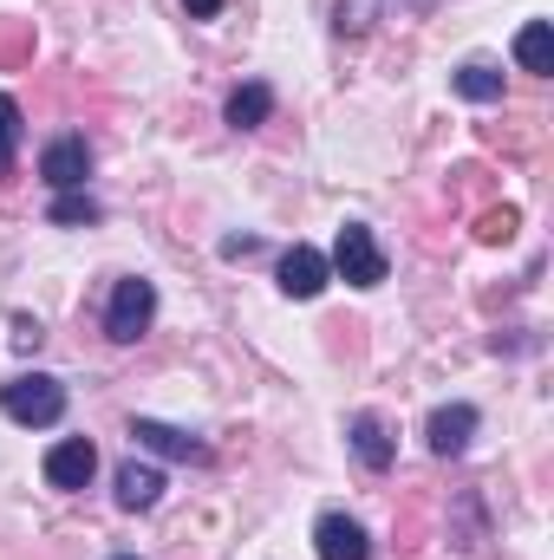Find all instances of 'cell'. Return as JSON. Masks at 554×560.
I'll use <instances>...</instances> for the list:
<instances>
[{"instance_id":"22","label":"cell","mask_w":554,"mask_h":560,"mask_svg":"<svg viewBox=\"0 0 554 560\" xmlns=\"http://www.w3.org/2000/svg\"><path fill=\"white\" fill-rule=\"evenodd\" d=\"M112 560H138V555H112Z\"/></svg>"},{"instance_id":"16","label":"cell","mask_w":554,"mask_h":560,"mask_svg":"<svg viewBox=\"0 0 554 560\" xmlns=\"http://www.w3.org/2000/svg\"><path fill=\"white\" fill-rule=\"evenodd\" d=\"M33 59V20H0V72H20Z\"/></svg>"},{"instance_id":"13","label":"cell","mask_w":554,"mask_h":560,"mask_svg":"<svg viewBox=\"0 0 554 560\" xmlns=\"http://www.w3.org/2000/svg\"><path fill=\"white\" fill-rule=\"evenodd\" d=\"M516 59H522V72H554V33L542 26V20H529L522 33H516Z\"/></svg>"},{"instance_id":"6","label":"cell","mask_w":554,"mask_h":560,"mask_svg":"<svg viewBox=\"0 0 554 560\" xmlns=\"http://www.w3.org/2000/svg\"><path fill=\"white\" fill-rule=\"evenodd\" d=\"M131 436H138L143 450H157V456H176V463H209V443H203V436L170 430V423H157V418H131Z\"/></svg>"},{"instance_id":"2","label":"cell","mask_w":554,"mask_h":560,"mask_svg":"<svg viewBox=\"0 0 554 560\" xmlns=\"http://www.w3.org/2000/svg\"><path fill=\"white\" fill-rule=\"evenodd\" d=\"M150 319H157V287L150 280H118V293H112V306H105V339H118V346H138L143 332H150Z\"/></svg>"},{"instance_id":"21","label":"cell","mask_w":554,"mask_h":560,"mask_svg":"<svg viewBox=\"0 0 554 560\" xmlns=\"http://www.w3.org/2000/svg\"><path fill=\"white\" fill-rule=\"evenodd\" d=\"M183 7H189V20H216L222 13V0H183Z\"/></svg>"},{"instance_id":"17","label":"cell","mask_w":554,"mask_h":560,"mask_svg":"<svg viewBox=\"0 0 554 560\" xmlns=\"http://www.w3.org/2000/svg\"><path fill=\"white\" fill-rule=\"evenodd\" d=\"M53 222H59V229H79V222L92 229V222H99V202H92V196H79V189H66V196L53 202Z\"/></svg>"},{"instance_id":"14","label":"cell","mask_w":554,"mask_h":560,"mask_svg":"<svg viewBox=\"0 0 554 560\" xmlns=\"http://www.w3.org/2000/svg\"><path fill=\"white\" fill-rule=\"evenodd\" d=\"M457 92H463L470 105H496V98H503V72L483 66V59H470V66L457 72Z\"/></svg>"},{"instance_id":"15","label":"cell","mask_w":554,"mask_h":560,"mask_svg":"<svg viewBox=\"0 0 554 560\" xmlns=\"http://www.w3.org/2000/svg\"><path fill=\"white\" fill-rule=\"evenodd\" d=\"M379 13H385V0H339V7H333V33H339V39H359V33H372Z\"/></svg>"},{"instance_id":"10","label":"cell","mask_w":554,"mask_h":560,"mask_svg":"<svg viewBox=\"0 0 554 560\" xmlns=\"http://www.w3.org/2000/svg\"><path fill=\"white\" fill-rule=\"evenodd\" d=\"M268 112H275V92H268V85H235V92H229V105H222V118H229L235 131L268 125Z\"/></svg>"},{"instance_id":"7","label":"cell","mask_w":554,"mask_h":560,"mask_svg":"<svg viewBox=\"0 0 554 560\" xmlns=\"http://www.w3.org/2000/svg\"><path fill=\"white\" fill-rule=\"evenodd\" d=\"M313 548H320V560H372V541H366V528L353 515H320Z\"/></svg>"},{"instance_id":"3","label":"cell","mask_w":554,"mask_h":560,"mask_svg":"<svg viewBox=\"0 0 554 560\" xmlns=\"http://www.w3.org/2000/svg\"><path fill=\"white\" fill-rule=\"evenodd\" d=\"M339 280H353V287H379L385 280V248L372 242V229L366 222H346L339 229V242H333V261H326Z\"/></svg>"},{"instance_id":"19","label":"cell","mask_w":554,"mask_h":560,"mask_svg":"<svg viewBox=\"0 0 554 560\" xmlns=\"http://www.w3.org/2000/svg\"><path fill=\"white\" fill-rule=\"evenodd\" d=\"M13 150H20V105L0 98V170L13 163Z\"/></svg>"},{"instance_id":"4","label":"cell","mask_w":554,"mask_h":560,"mask_svg":"<svg viewBox=\"0 0 554 560\" xmlns=\"http://www.w3.org/2000/svg\"><path fill=\"white\" fill-rule=\"evenodd\" d=\"M39 176H46L53 189H85V176H92V143H85V138L46 143V156H39Z\"/></svg>"},{"instance_id":"12","label":"cell","mask_w":554,"mask_h":560,"mask_svg":"<svg viewBox=\"0 0 554 560\" xmlns=\"http://www.w3.org/2000/svg\"><path fill=\"white\" fill-rule=\"evenodd\" d=\"M353 450L366 469H392V430L379 418H353Z\"/></svg>"},{"instance_id":"1","label":"cell","mask_w":554,"mask_h":560,"mask_svg":"<svg viewBox=\"0 0 554 560\" xmlns=\"http://www.w3.org/2000/svg\"><path fill=\"white\" fill-rule=\"evenodd\" d=\"M0 411L13 423H26V430H46V423L66 418V385L53 372H20V378L0 385Z\"/></svg>"},{"instance_id":"9","label":"cell","mask_w":554,"mask_h":560,"mask_svg":"<svg viewBox=\"0 0 554 560\" xmlns=\"http://www.w3.org/2000/svg\"><path fill=\"white\" fill-rule=\"evenodd\" d=\"M470 436H476V411L470 405H443V411H430V423H424V443L437 456H463Z\"/></svg>"},{"instance_id":"8","label":"cell","mask_w":554,"mask_h":560,"mask_svg":"<svg viewBox=\"0 0 554 560\" xmlns=\"http://www.w3.org/2000/svg\"><path fill=\"white\" fill-rule=\"evenodd\" d=\"M92 469H99V450H92L85 436H66V443L46 456V482H53V489H85Z\"/></svg>"},{"instance_id":"5","label":"cell","mask_w":554,"mask_h":560,"mask_svg":"<svg viewBox=\"0 0 554 560\" xmlns=\"http://www.w3.org/2000/svg\"><path fill=\"white\" fill-rule=\"evenodd\" d=\"M326 280H333V268H326V255H320V248H307V242H300V248H287V255H280V293H287V300H313Z\"/></svg>"},{"instance_id":"18","label":"cell","mask_w":554,"mask_h":560,"mask_svg":"<svg viewBox=\"0 0 554 560\" xmlns=\"http://www.w3.org/2000/svg\"><path fill=\"white\" fill-rule=\"evenodd\" d=\"M516 222H522V215H516L509 202H496V209H483V215H476V242H489V248H496V242H509V235H516Z\"/></svg>"},{"instance_id":"20","label":"cell","mask_w":554,"mask_h":560,"mask_svg":"<svg viewBox=\"0 0 554 560\" xmlns=\"http://www.w3.org/2000/svg\"><path fill=\"white\" fill-rule=\"evenodd\" d=\"M39 339H46V332H39V319H26V313H13V346H20V352H33Z\"/></svg>"},{"instance_id":"11","label":"cell","mask_w":554,"mask_h":560,"mask_svg":"<svg viewBox=\"0 0 554 560\" xmlns=\"http://www.w3.org/2000/svg\"><path fill=\"white\" fill-rule=\"evenodd\" d=\"M157 495H163V476L150 469V463H125L118 469V509H157Z\"/></svg>"}]
</instances>
